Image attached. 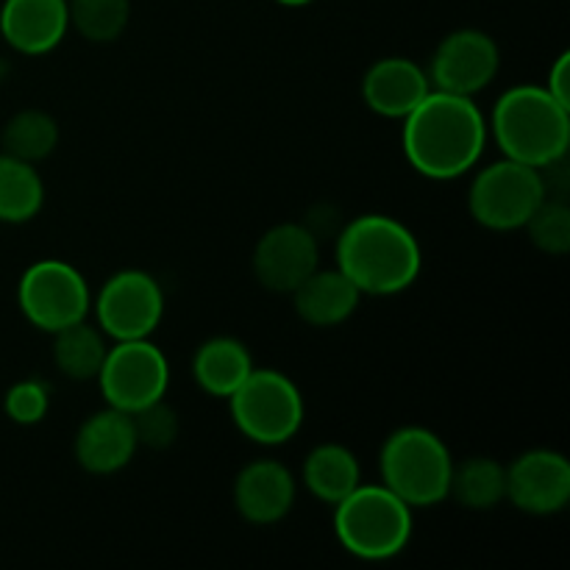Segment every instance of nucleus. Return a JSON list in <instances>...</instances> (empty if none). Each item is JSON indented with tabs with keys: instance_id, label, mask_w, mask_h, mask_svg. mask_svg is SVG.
I'll list each match as a JSON object with an SVG mask.
<instances>
[{
	"instance_id": "obj_1",
	"label": "nucleus",
	"mask_w": 570,
	"mask_h": 570,
	"mask_svg": "<svg viewBox=\"0 0 570 570\" xmlns=\"http://www.w3.org/2000/svg\"><path fill=\"white\" fill-rule=\"evenodd\" d=\"M488 137V117L473 98L432 89L404 117L401 148L412 170L423 178L454 181L476 167Z\"/></svg>"
},
{
	"instance_id": "obj_2",
	"label": "nucleus",
	"mask_w": 570,
	"mask_h": 570,
	"mask_svg": "<svg viewBox=\"0 0 570 570\" xmlns=\"http://www.w3.org/2000/svg\"><path fill=\"white\" fill-rule=\"evenodd\" d=\"M337 267L362 295H399L417 282L423 250L404 223L387 215H360L334 237Z\"/></svg>"
},
{
	"instance_id": "obj_3",
	"label": "nucleus",
	"mask_w": 570,
	"mask_h": 570,
	"mask_svg": "<svg viewBox=\"0 0 570 570\" xmlns=\"http://www.w3.org/2000/svg\"><path fill=\"white\" fill-rule=\"evenodd\" d=\"M488 131L507 159L543 167L570 148V109L538 83L512 87L495 100Z\"/></svg>"
},
{
	"instance_id": "obj_4",
	"label": "nucleus",
	"mask_w": 570,
	"mask_h": 570,
	"mask_svg": "<svg viewBox=\"0 0 570 570\" xmlns=\"http://www.w3.org/2000/svg\"><path fill=\"white\" fill-rule=\"evenodd\" d=\"M382 484L412 510H429L449 499L454 456L438 432L426 426H401L379 451Z\"/></svg>"
},
{
	"instance_id": "obj_5",
	"label": "nucleus",
	"mask_w": 570,
	"mask_h": 570,
	"mask_svg": "<svg viewBox=\"0 0 570 570\" xmlns=\"http://www.w3.org/2000/svg\"><path fill=\"white\" fill-rule=\"evenodd\" d=\"M412 529V507H406L382 482L360 484L354 493L334 504L337 543L356 560H393L410 546Z\"/></svg>"
},
{
	"instance_id": "obj_6",
	"label": "nucleus",
	"mask_w": 570,
	"mask_h": 570,
	"mask_svg": "<svg viewBox=\"0 0 570 570\" xmlns=\"http://www.w3.org/2000/svg\"><path fill=\"white\" fill-rule=\"evenodd\" d=\"M226 401L234 426L250 443L282 445L304 426L306 406L298 384L273 367H254Z\"/></svg>"
},
{
	"instance_id": "obj_7",
	"label": "nucleus",
	"mask_w": 570,
	"mask_h": 570,
	"mask_svg": "<svg viewBox=\"0 0 570 570\" xmlns=\"http://www.w3.org/2000/svg\"><path fill=\"white\" fill-rule=\"evenodd\" d=\"M543 198L546 189L538 167L504 156L476 173L468 189V212L490 232H518Z\"/></svg>"
},
{
	"instance_id": "obj_8",
	"label": "nucleus",
	"mask_w": 570,
	"mask_h": 570,
	"mask_svg": "<svg viewBox=\"0 0 570 570\" xmlns=\"http://www.w3.org/2000/svg\"><path fill=\"white\" fill-rule=\"evenodd\" d=\"M17 304L31 326L56 334L78 321H87L92 293L78 267L65 259L33 262L17 284Z\"/></svg>"
},
{
	"instance_id": "obj_9",
	"label": "nucleus",
	"mask_w": 570,
	"mask_h": 570,
	"mask_svg": "<svg viewBox=\"0 0 570 570\" xmlns=\"http://www.w3.org/2000/svg\"><path fill=\"white\" fill-rule=\"evenodd\" d=\"M100 393L111 410L134 415L165 399L170 387V365L161 348L148 340H126L109 345L98 373Z\"/></svg>"
},
{
	"instance_id": "obj_10",
	"label": "nucleus",
	"mask_w": 570,
	"mask_h": 570,
	"mask_svg": "<svg viewBox=\"0 0 570 570\" xmlns=\"http://www.w3.org/2000/svg\"><path fill=\"white\" fill-rule=\"evenodd\" d=\"M100 332L115 343L148 340L165 317V289L148 271L115 273L92 301Z\"/></svg>"
},
{
	"instance_id": "obj_11",
	"label": "nucleus",
	"mask_w": 570,
	"mask_h": 570,
	"mask_svg": "<svg viewBox=\"0 0 570 570\" xmlns=\"http://www.w3.org/2000/svg\"><path fill=\"white\" fill-rule=\"evenodd\" d=\"M499 67L501 50L495 39L479 28H460L438 45L426 72L432 89L473 98L495 81Z\"/></svg>"
},
{
	"instance_id": "obj_12",
	"label": "nucleus",
	"mask_w": 570,
	"mask_h": 570,
	"mask_svg": "<svg viewBox=\"0 0 570 570\" xmlns=\"http://www.w3.org/2000/svg\"><path fill=\"white\" fill-rule=\"evenodd\" d=\"M250 267L262 287L289 295L321 267V243L304 223H278L259 237Z\"/></svg>"
},
{
	"instance_id": "obj_13",
	"label": "nucleus",
	"mask_w": 570,
	"mask_h": 570,
	"mask_svg": "<svg viewBox=\"0 0 570 570\" xmlns=\"http://www.w3.org/2000/svg\"><path fill=\"white\" fill-rule=\"evenodd\" d=\"M507 501L527 515H557L570 501V462L551 449H534L507 465Z\"/></svg>"
},
{
	"instance_id": "obj_14",
	"label": "nucleus",
	"mask_w": 570,
	"mask_h": 570,
	"mask_svg": "<svg viewBox=\"0 0 570 570\" xmlns=\"http://www.w3.org/2000/svg\"><path fill=\"white\" fill-rule=\"evenodd\" d=\"M137 449L131 415L111 406L89 415L72 440V456L92 476H111L122 471L134 460Z\"/></svg>"
},
{
	"instance_id": "obj_15",
	"label": "nucleus",
	"mask_w": 570,
	"mask_h": 570,
	"mask_svg": "<svg viewBox=\"0 0 570 570\" xmlns=\"http://www.w3.org/2000/svg\"><path fill=\"white\" fill-rule=\"evenodd\" d=\"M298 484L289 468L276 460H254L234 479V507L243 521L273 527L293 512Z\"/></svg>"
},
{
	"instance_id": "obj_16",
	"label": "nucleus",
	"mask_w": 570,
	"mask_h": 570,
	"mask_svg": "<svg viewBox=\"0 0 570 570\" xmlns=\"http://www.w3.org/2000/svg\"><path fill=\"white\" fill-rule=\"evenodd\" d=\"M432 92L429 72L406 56H387L367 67L362 78V100L387 120H404Z\"/></svg>"
},
{
	"instance_id": "obj_17",
	"label": "nucleus",
	"mask_w": 570,
	"mask_h": 570,
	"mask_svg": "<svg viewBox=\"0 0 570 570\" xmlns=\"http://www.w3.org/2000/svg\"><path fill=\"white\" fill-rule=\"evenodd\" d=\"M67 31V0H3L0 6V33L22 56L50 53Z\"/></svg>"
},
{
	"instance_id": "obj_18",
	"label": "nucleus",
	"mask_w": 570,
	"mask_h": 570,
	"mask_svg": "<svg viewBox=\"0 0 570 570\" xmlns=\"http://www.w3.org/2000/svg\"><path fill=\"white\" fill-rule=\"evenodd\" d=\"M293 309L306 326L334 328L348 321L360 309L362 293L340 267L321 271L317 267L309 278L293 289Z\"/></svg>"
},
{
	"instance_id": "obj_19",
	"label": "nucleus",
	"mask_w": 570,
	"mask_h": 570,
	"mask_svg": "<svg viewBox=\"0 0 570 570\" xmlns=\"http://www.w3.org/2000/svg\"><path fill=\"white\" fill-rule=\"evenodd\" d=\"M254 371L250 351L237 337H209L193 356V376L212 399H228Z\"/></svg>"
},
{
	"instance_id": "obj_20",
	"label": "nucleus",
	"mask_w": 570,
	"mask_h": 570,
	"mask_svg": "<svg viewBox=\"0 0 570 570\" xmlns=\"http://www.w3.org/2000/svg\"><path fill=\"white\" fill-rule=\"evenodd\" d=\"M362 484V465L351 449L321 443L304 460V488L323 504L334 507Z\"/></svg>"
},
{
	"instance_id": "obj_21",
	"label": "nucleus",
	"mask_w": 570,
	"mask_h": 570,
	"mask_svg": "<svg viewBox=\"0 0 570 570\" xmlns=\"http://www.w3.org/2000/svg\"><path fill=\"white\" fill-rule=\"evenodd\" d=\"M449 499L471 512H490L507 501V465L493 456H468L454 462Z\"/></svg>"
},
{
	"instance_id": "obj_22",
	"label": "nucleus",
	"mask_w": 570,
	"mask_h": 570,
	"mask_svg": "<svg viewBox=\"0 0 570 570\" xmlns=\"http://www.w3.org/2000/svg\"><path fill=\"white\" fill-rule=\"evenodd\" d=\"M109 354V337L100 326L78 321L53 334V362L61 376L72 382H92Z\"/></svg>"
},
{
	"instance_id": "obj_23",
	"label": "nucleus",
	"mask_w": 570,
	"mask_h": 570,
	"mask_svg": "<svg viewBox=\"0 0 570 570\" xmlns=\"http://www.w3.org/2000/svg\"><path fill=\"white\" fill-rule=\"evenodd\" d=\"M45 206V184L37 167L0 150V223L20 226Z\"/></svg>"
},
{
	"instance_id": "obj_24",
	"label": "nucleus",
	"mask_w": 570,
	"mask_h": 570,
	"mask_svg": "<svg viewBox=\"0 0 570 570\" xmlns=\"http://www.w3.org/2000/svg\"><path fill=\"white\" fill-rule=\"evenodd\" d=\"M0 145H3V154L17 156L28 165H39L59 145V122L42 109H22L9 117L0 134Z\"/></svg>"
},
{
	"instance_id": "obj_25",
	"label": "nucleus",
	"mask_w": 570,
	"mask_h": 570,
	"mask_svg": "<svg viewBox=\"0 0 570 570\" xmlns=\"http://www.w3.org/2000/svg\"><path fill=\"white\" fill-rule=\"evenodd\" d=\"M70 28L87 42L106 45L122 37L131 20V0H67Z\"/></svg>"
},
{
	"instance_id": "obj_26",
	"label": "nucleus",
	"mask_w": 570,
	"mask_h": 570,
	"mask_svg": "<svg viewBox=\"0 0 570 570\" xmlns=\"http://www.w3.org/2000/svg\"><path fill=\"white\" fill-rule=\"evenodd\" d=\"M527 234L532 245L543 254L566 256L570 250V206L562 198H543L527 220Z\"/></svg>"
},
{
	"instance_id": "obj_27",
	"label": "nucleus",
	"mask_w": 570,
	"mask_h": 570,
	"mask_svg": "<svg viewBox=\"0 0 570 570\" xmlns=\"http://www.w3.org/2000/svg\"><path fill=\"white\" fill-rule=\"evenodd\" d=\"M134 432H137L139 449L150 451H165L170 449L178 440V415L173 406L165 404V399L156 401V404L145 406V410L134 412Z\"/></svg>"
},
{
	"instance_id": "obj_28",
	"label": "nucleus",
	"mask_w": 570,
	"mask_h": 570,
	"mask_svg": "<svg viewBox=\"0 0 570 570\" xmlns=\"http://www.w3.org/2000/svg\"><path fill=\"white\" fill-rule=\"evenodd\" d=\"M50 410V390L48 384L39 379H22L6 390L3 412L9 421L20 423V426H33V423L45 421Z\"/></svg>"
},
{
	"instance_id": "obj_29",
	"label": "nucleus",
	"mask_w": 570,
	"mask_h": 570,
	"mask_svg": "<svg viewBox=\"0 0 570 570\" xmlns=\"http://www.w3.org/2000/svg\"><path fill=\"white\" fill-rule=\"evenodd\" d=\"M570 53H560V59L554 61V67L549 70V81H546V89L560 100L562 106L570 109Z\"/></svg>"
},
{
	"instance_id": "obj_30",
	"label": "nucleus",
	"mask_w": 570,
	"mask_h": 570,
	"mask_svg": "<svg viewBox=\"0 0 570 570\" xmlns=\"http://www.w3.org/2000/svg\"><path fill=\"white\" fill-rule=\"evenodd\" d=\"M9 72H11V65L3 59V56H0V83H3L6 78H9Z\"/></svg>"
},
{
	"instance_id": "obj_31",
	"label": "nucleus",
	"mask_w": 570,
	"mask_h": 570,
	"mask_svg": "<svg viewBox=\"0 0 570 570\" xmlns=\"http://www.w3.org/2000/svg\"><path fill=\"white\" fill-rule=\"evenodd\" d=\"M276 3H282V6H289V9H298V6H309L312 0H276Z\"/></svg>"
}]
</instances>
